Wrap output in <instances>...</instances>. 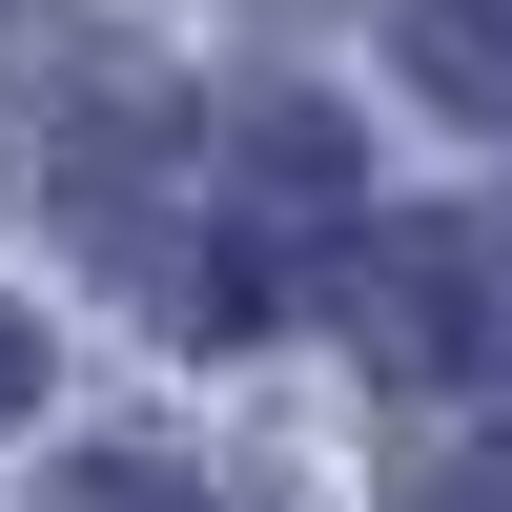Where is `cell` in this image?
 Returning <instances> with one entry per match:
<instances>
[{
  "instance_id": "277c9868",
  "label": "cell",
  "mask_w": 512,
  "mask_h": 512,
  "mask_svg": "<svg viewBox=\"0 0 512 512\" xmlns=\"http://www.w3.org/2000/svg\"><path fill=\"white\" fill-rule=\"evenodd\" d=\"M410 512H512V451H492V472H431V492H410Z\"/></svg>"
},
{
  "instance_id": "3957f363",
  "label": "cell",
  "mask_w": 512,
  "mask_h": 512,
  "mask_svg": "<svg viewBox=\"0 0 512 512\" xmlns=\"http://www.w3.org/2000/svg\"><path fill=\"white\" fill-rule=\"evenodd\" d=\"M21 410H41V328L0 308V431H21Z\"/></svg>"
},
{
  "instance_id": "6da1fadb",
  "label": "cell",
  "mask_w": 512,
  "mask_h": 512,
  "mask_svg": "<svg viewBox=\"0 0 512 512\" xmlns=\"http://www.w3.org/2000/svg\"><path fill=\"white\" fill-rule=\"evenodd\" d=\"M390 62L431 82L451 123H492V144H512V0H410V21H390Z\"/></svg>"
},
{
  "instance_id": "7a4b0ae2",
  "label": "cell",
  "mask_w": 512,
  "mask_h": 512,
  "mask_svg": "<svg viewBox=\"0 0 512 512\" xmlns=\"http://www.w3.org/2000/svg\"><path fill=\"white\" fill-rule=\"evenodd\" d=\"M41 512H267V492H246V472H205V451L103 431V451H62V472H41Z\"/></svg>"
}]
</instances>
